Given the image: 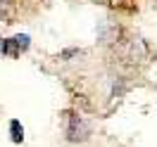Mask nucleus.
I'll return each mask as SVG.
<instances>
[{
    "label": "nucleus",
    "mask_w": 157,
    "mask_h": 147,
    "mask_svg": "<svg viewBox=\"0 0 157 147\" xmlns=\"http://www.w3.org/2000/svg\"><path fill=\"white\" fill-rule=\"evenodd\" d=\"M64 121H67V138L71 140V142H83V140L88 138L90 128H88V123L78 116V114L67 112V114H64Z\"/></svg>",
    "instance_id": "1"
},
{
    "label": "nucleus",
    "mask_w": 157,
    "mask_h": 147,
    "mask_svg": "<svg viewBox=\"0 0 157 147\" xmlns=\"http://www.w3.org/2000/svg\"><path fill=\"white\" fill-rule=\"evenodd\" d=\"M10 135H12V142H21L24 140V128L17 119H12L10 121Z\"/></svg>",
    "instance_id": "2"
}]
</instances>
